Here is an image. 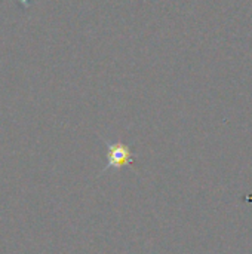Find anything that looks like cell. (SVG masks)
Returning <instances> with one entry per match:
<instances>
[{"label":"cell","mask_w":252,"mask_h":254,"mask_svg":"<svg viewBox=\"0 0 252 254\" xmlns=\"http://www.w3.org/2000/svg\"><path fill=\"white\" fill-rule=\"evenodd\" d=\"M107 144V165L104 167L102 171L107 170H119L125 165H132L135 161V155L131 150L129 146L125 143H110L105 141Z\"/></svg>","instance_id":"6da1fadb"}]
</instances>
